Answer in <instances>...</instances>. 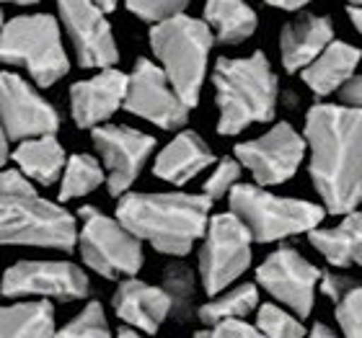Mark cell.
Instances as JSON below:
<instances>
[{"label":"cell","instance_id":"19","mask_svg":"<svg viewBox=\"0 0 362 338\" xmlns=\"http://www.w3.org/2000/svg\"><path fill=\"white\" fill-rule=\"evenodd\" d=\"M215 163L212 150L204 145V140L197 132H179L171 143L158 152L153 173L166 183L184 186L192 179H197L202 171Z\"/></svg>","mask_w":362,"mask_h":338},{"label":"cell","instance_id":"3","mask_svg":"<svg viewBox=\"0 0 362 338\" xmlns=\"http://www.w3.org/2000/svg\"><path fill=\"white\" fill-rule=\"evenodd\" d=\"M0 246L73 251L78 222L65 207L37 194L18 168L0 171Z\"/></svg>","mask_w":362,"mask_h":338},{"label":"cell","instance_id":"2","mask_svg":"<svg viewBox=\"0 0 362 338\" xmlns=\"http://www.w3.org/2000/svg\"><path fill=\"white\" fill-rule=\"evenodd\" d=\"M210 207L212 199L207 194L124 191L117 204V219L158 253L187 255L207 233Z\"/></svg>","mask_w":362,"mask_h":338},{"label":"cell","instance_id":"18","mask_svg":"<svg viewBox=\"0 0 362 338\" xmlns=\"http://www.w3.org/2000/svg\"><path fill=\"white\" fill-rule=\"evenodd\" d=\"M114 313L137 331L156 333L160 323L174 313V300L166 286L145 284L135 277H124L114 292Z\"/></svg>","mask_w":362,"mask_h":338},{"label":"cell","instance_id":"15","mask_svg":"<svg viewBox=\"0 0 362 338\" xmlns=\"http://www.w3.org/2000/svg\"><path fill=\"white\" fill-rule=\"evenodd\" d=\"M0 124L13 143L39 135H54L60 129V114L37 88L21 76L0 73Z\"/></svg>","mask_w":362,"mask_h":338},{"label":"cell","instance_id":"29","mask_svg":"<svg viewBox=\"0 0 362 338\" xmlns=\"http://www.w3.org/2000/svg\"><path fill=\"white\" fill-rule=\"evenodd\" d=\"M163 282H166V289L174 300V310L179 313V318H187L192 310V300H194V274L187 266L174 263L166 269Z\"/></svg>","mask_w":362,"mask_h":338},{"label":"cell","instance_id":"12","mask_svg":"<svg viewBox=\"0 0 362 338\" xmlns=\"http://www.w3.org/2000/svg\"><path fill=\"white\" fill-rule=\"evenodd\" d=\"M62 29L68 31L81 68H112L119 60L112 23L96 0H57Z\"/></svg>","mask_w":362,"mask_h":338},{"label":"cell","instance_id":"39","mask_svg":"<svg viewBox=\"0 0 362 338\" xmlns=\"http://www.w3.org/2000/svg\"><path fill=\"white\" fill-rule=\"evenodd\" d=\"M349 18H352V23H355V29L362 34V6L349 8Z\"/></svg>","mask_w":362,"mask_h":338},{"label":"cell","instance_id":"41","mask_svg":"<svg viewBox=\"0 0 362 338\" xmlns=\"http://www.w3.org/2000/svg\"><path fill=\"white\" fill-rule=\"evenodd\" d=\"M313 336H334V331H329V328H326V325H321V323H318L316 328H313Z\"/></svg>","mask_w":362,"mask_h":338},{"label":"cell","instance_id":"42","mask_svg":"<svg viewBox=\"0 0 362 338\" xmlns=\"http://www.w3.org/2000/svg\"><path fill=\"white\" fill-rule=\"evenodd\" d=\"M0 3H13V6H34L39 0H0Z\"/></svg>","mask_w":362,"mask_h":338},{"label":"cell","instance_id":"38","mask_svg":"<svg viewBox=\"0 0 362 338\" xmlns=\"http://www.w3.org/2000/svg\"><path fill=\"white\" fill-rule=\"evenodd\" d=\"M8 143H11V137L6 135V129L0 124V171L6 168V163L11 160V150H8Z\"/></svg>","mask_w":362,"mask_h":338},{"label":"cell","instance_id":"23","mask_svg":"<svg viewBox=\"0 0 362 338\" xmlns=\"http://www.w3.org/2000/svg\"><path fill=\"white\" fill-rule=\"evenodd\" d=\"M310 243L332 266H362V212H347L337 227H313Z\"/></svg>","mask_w":362,"mask_h":338},{"label":"cell","instance_id":"20","mask_svg":"<svg viewBox=\"0 0 362 338\" xmlns=\"http://www.w3.org/2000/svg\"><path fill=\"white\" fill-rule=\"evenodd\" d=\"M334 42V26L326 16H300L298 21L287 23L279 37V52L285 70L308 68L318 54Z\"/></svg>","mask_w":362,"mask_h":338},{"label":"cell","instance_id":"31","mask_svg":"<svg viewBox=\"0 0 362 338\" xmlns=\"http://www.w3.org/2000/svg\"><path fill=\"white\" fill-rule=\"evenodd\" d=\"M337 305V320L347 336H362V284L355 282L341 294Z\"/></svg>","mask_w":362,"mask_h":338},{"label":"cell","instance_id":"25","mask_svg":"<svg viewBox=\"0 0 362 338\" xmlns=\"http://www.w3.org/2000/svg\"><path fill=\"white\" fill-rule=\"evenodd\" d=\"M54 308L47 297L0 308V336H54Z\"/></svg>","mask_w":362,"mask_h":338},{"label":"cell","instance_id":"34","mask_svg":"<svg viewBox=\"0 0 362 338\" xmlns=\"http://www.w3.org/2000/svg\"><path fill=\"white\" fill-rule=\"evenodd\" d=\"M259 328L257 325L246 323L243 318H226V320H218V323L212 325L210 331H199L197 336H223V338H251V336H259Z\"/></svg>","mask_w":362,"mask_h":338},{"label":"cell","instance_id":"7","mask_svg":"<svg viewBox=\"0 0 362 338\" xmlns=\"http://www.w3.org/2000/svg\"><path fill=\"white\" fill-rule=\"evenodd\" d=\"M228 202L230 212L249 227V233L259 243L285 241L293 235L310 233L324 219V210L316 204L290 196H274L267 188L241 181L230 188Z\"/></svg>","mask_w":362,"mask_h":338},{"label":"cell","instance_id":"43","mask_svg":"<svg viewBox=\"0 0 362 338\" xmlns=\"http://www.w3.org/2000/svg\"><path fill=\"white\" fill-rule=\"evenodd\" d=\"M3 23H6V21H3V11H0V26H3Z\"/></svg>","mask_w":362,"mask_h":338},{"label":"cell","instance_id":"28","mask_svg":"<svg viewBox=\"0 0 362 338\" xmlns=\"http://www.w3.org/2000/svg\"><path fill=\"white\" fill-rule=\"evenodd\" d=\"M303 318L295 315V313H287V310L277 308V305H262L259 308V315H257V328L267 336H274V338H295V336H303L305 328L300 323Z\"/></svg>","mask_w":362,"mask_h":338},{"label":"cell","instance_id":"16","mask_svg":"<svg viewBox=\"0 0 362 338\" xmlns=\"http://www.w3.org/2000/svg\"><path fill=\"white\" fill-rule=\"evenodd\" d=\"M257 282L274 300L293 310L295 315L308 318L316 302L321 271L295 248H279L267 255V261L259 266Z\"/></svg>","mask_w":362,"mask_h":338},{"label":"cell","instance_id":"26","mask_svg":"<svg viewBox=\"0 0 362 338\" xmlns=\"http://www.w3.org/2000/svg\"><path fill=\"white\" fill-rule=\"evenodd\" d=\"M106 181L104 163H98L96 158H90L86 152H78L73 158H68L65 163V171H62L60 179V202H68V199H78V196H86L90 191H96L101 183Z\"/></svg>","mask_w":362,"mask_h":338},{"label":"cell","instance_id":"4","mask_svg":"<svg viewBox=\"0 0 362 338\" xmlns=\"http://www.w3.org/2000/svg\"><path fill=\"white\" fill-rule=\"evenodd\" d=\"M220 135H241L251 124H262L277 109V78L264 52L251 57H220L212 73Z\"/></svg>","mask_w":362,"mask_h":338},{"label":"cell","instance_id":"40","mask_svg":"<svg viewBox=\"0 0 362 338\" xmlns=\"http://www.w3.org/2000/svg\"><path fill=\"white\" fill-rule=\"evenodd\" d=\"M96 3H98L101 8H104L106 13H112L114 8H117V3H119V0H96Z\"/></svg>","mask_w":362,"mask_h":338},{"label":"cell","instance_id":"24","mask_svg":"<svg viewBox=\"0 0 362 338\" xmlns=\"http://www.w3.org/2000/svg\"><path fill=\"white\" fill-rule=\"evenodd\" d=\"M204 21L220 44H241L257 31V13L243 0H207Z\"/></svg>","mask_w":362,"mask_h":338},{"label":"cell","instance_id":"14","mask_svg":"<svg viewBox=\"0 0 362 338\" xmlns=\"http://www.w3.org/2000/svg\"><path fill=\"white\" fill-rule=\"evenodd\" d=\"M93 145L104 163L109 194L122 196L140 179L145 163L156 150V137L124 124H101L93 129Z\"/></svg>","mask_w":362,"mask_h":338},{"label":"cell","instance_id":"22","mask_svg":"<svg viewBox=\"0 0 362 338\" xmlns=\"http://www.w3.org/2000/svg\"><path fill=\"white\" fill-rule=\"evenodd\" d=\"M11 158L16 160L18 171L34 183H39V186H52L54 181H60L65 163H68L65 147L57 143L54 135H39L21 140Z\"/></svg>","mask_w":362,"mask_h":338},{"label":"cell","instance_id":"36","mask_svg":"<svg viewBox=\"0 0 362 338\" xmlns=\"http://www.w3.org/2000/svg\"><path fill=\"white\" fill-rule=\"evenodd\" d=\"M341 101L355 109H362V76L349 78L347 83L341 85Z\"/></svg>","mask_w":362,"mask_h":338},{"label":"cell","instance_id":"6","mask_svg":"<svg viewBox=\"0 0 362 338\" xmlns=\"http://www.w3.org/2000/svg\"><path fill=\"white\" fill-rule=\"evenodd\" d=\"M0 65H16L39 88H52L68 76L70 60L62 44V29L54 16H16L0 26Z\"/></svg>","mask_w":362,"mask_h":338},{"label":"cell","instance_id":"17","mask_svg":"<svg viewBox=\"0 0 362 338\" xmlns=\"http://www.w3.org/2000/svg\"><path fill=\"white\" fill-rule=\"evenodd\" d=\"M129 76L114 68H104L98 76L81 80L70 88V114L81 129H96L112 119L124 106Z\"/></svg>","mask_w":362,"mask_h":338},{"label":"cell","instance_id":"35","mask_svg":"<svg viewBox=\"0 0 362 338\" xmlns=\"http://www.w3.org/2000/svg\"><path fill=\"white\" fill-rule=\"evenodd\" d=\"M355 282L357 279L341 277V274H321V289H324V294H329L332 300H339L341 294L347 292Z\"/></svg>","mask_w":362,"mask_h":338},{"label":"cell","instance_id":"32","mask_svg":"<svg viewBox=\"0 0 362 338\" xmlns=\"http://www.w3.org/2000/svg\"><path fill=\"white\" fill-rule=\"evenodd\" d=\"M241 181V160L238 158H226L220 160L215 171L210 173V179L204 181V194L210 196L212 202L215 199H223V196L230 194V188Z\"/></svg>","mask_w":362,"mask_h":338},{"label":"cell","instance_id":"44","mask_svg":"<svg viewBox=\"0 0 362 338\" xmlns=\"http://www.w3.org/2000/svg\"><path fill=\"white\" fill-rule=\"evenodd\" d=\"M349 3H357V6H362V0H349Z\"/></svg>","mask_w":362,"mask_h":338},{"label":"cell","instance_id":"13","mask_svg":"<svg viewBox=\"0 0 362 338\" xmlns=\"http://www.w3.org/2000/svg\"><path fill=\"white\" fill-rule=\"evenodd\" d=\"M305 155V140L293 129V124L279 121L257 140L235 145V158L249 168L259 186H277L295 176Z\"/></svg>","mask_w":362,"mask_h":338},{"label":"cell","instance_id":"5","mask_svg":"<svg viewBox=\"0 0 362 338\" xmlns=\"http://www.w3.org/2000/svg\"><path fill=\"white\" fill-rule=\"evenodd\" d=\"M212 42H215V34L207 21L184 13L153 23L151 29L153 54L189 106L199 104Z\"/></svg>","mask_w":362,"mask_h":338},{"label":"cell","instance_id":"1","mask_svg":"<svg viewBox=\"0 0 362 338\" xmlns=\"http://www.w3.org/2000/svg\"><path fill=\"white\" fill-rule=\"evenodd\" d=\"M310 179L332 215L362 202V109L318 104L305 116Z\"/></svg>","mask_w":362,"mask_h":338},{"label":"cell","instance_id":"30","mask_svg":"<svg viewBox=\"0 0 362 338\" xmlns=\"http://www.w3.org/2000/svg\"><path fill=\"white\" fill-rule=\"evenodd\" d=\"M109 323H106V315H104V308H101V302L90 300L81 313H78L73 320H68V325L60 331V336H81V338H104L109 336Z\"/></svg>","mask_w":362,"mask_h":338},{"label":"cell","instance_id":"8","mask_svg":"<svg viewBox=\"0 0 362 338\" xmlns=\"http://www.w3.org/2000/svg\"><path fill=\"white\" fill-rule=\"evenodd\" d=\"M78 248L88 269L106 279L135 277L143 269V243L119 219L96 207H81Z\"/></svg>","mask_w":362,"mask_h":338},{"label":"cell","instance_id":"27","mask_svg":"<svg viewBox=\"0 0 362 338\" xmlns=\"http://www.w3.org/2000/svg\"><path fill=\"white\" fill-rule=\"evenodd\" d=\"M259 308V292L254 284H238L228 292L215 294L207 305L199 308V320L207 325H215L226 318H246Z\"/></svg>","mask_w":362,"mask_h":338},{"label":"cell","instance_id":"11","mask_svg":"<svg viewBox=\"0 0 362 338\" xmlns=\"http://www.w3.org/2000/svg\"><path fill=\"white\" fill-rule=\"evenodd\" d=\"M90 282L81 266L70 261H18L0 279V294L18 297H52V300H83Z\"/></svg>","mask_w":362,"mask_h":338},{"label":"cell","instance_id":"9","mask_svg":"<svg viewBox=\"0 0 362 338\" xmlns=\"http://www.w3.org/2000/svg\"><path fill=\"white\" fill-rule=\"evenodd\" d=\"M251 241L254 235L233 212L215 215L210 219L202 251H199V277H202L204 292L210 297L226 292L249 269Z\"/></svg>","mask_w":362,"mask_h":338},{"label":"cell","instance_id":"33","mask_svg":"<svg viewBox=\"0 0 362 338\" xmlns=\"http://www.w3.org/2000/svg\"><path fill=\"white\" fill-rule=\"evenodd\" d=\"M127 8L137 18L151 23H158L163 18H171L176 13H184L189 0H124Z\"/></svg>","mask_w":362,"mask_h":338},{"label":"cell","instance_id":"10","mask_svg":"<svg viewBox=\"0 0 362 338\" xmlns=\"http://www.w3.org/2000/svg\"><path fill=\"white\" fill-rule=\"evenodd\" d=\"M124 109L160 129H179L189 121L192 106L179 96L158 62L137 60L129 73Z\"/></svg>","mask_w":362,"mask_h":338},{"label":"cell","instance_id":"21","mask_svg":"<svg viewBox=\"0 0 362 338\" xmlns=\"http://www.w3.org/2000/svg\"><path fill=\"white\" fill-rule=\"evenodd\" d=\"M360 57L362 54L357 47L347 44V42H332L308 68H303V80L313 93L329 96L355 76Z\"/></svg>","mask_w":362,"mask_h":338},{"label":"cell","instance_id":"37","mask_svg":"<svg viewBox=\"0 0 362 338\" xmlns=\"http://www.w3.org/2000/svg\"><path fill=\"white\" fill-rule=\"evenodd\" d=\"M264 3H269L274 8H282V11H300V8H305L313 0H264Z\"/></svg>","mask_w":362,"mask_h":338}]
</instances>
